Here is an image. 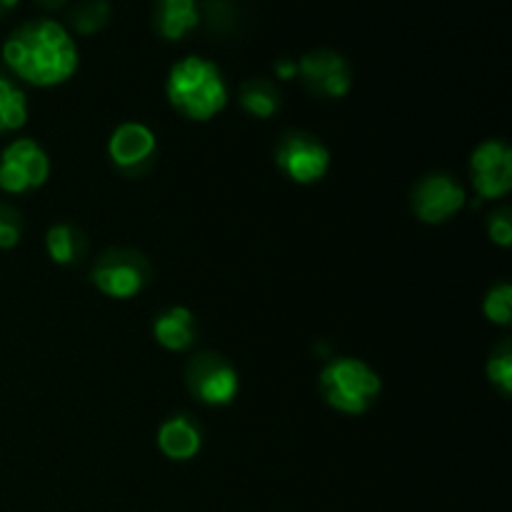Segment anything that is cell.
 I'll use <instances>...</instances> for the list:
<instances>
[{"mask_svg": "<svg viewBox=\"0 0 512 512\" xmlns=\"http://www.w3.org/2000/svg\"><path fill=\"white\" fill-rule=\"evenodd\" d=\"M465 203V190L448 175H430L415 188L413 210L425 223H445Z\"/></svg>", "mask_w": 512, "mask_h": 512, "instance_id": "10", "label": "cell"}, {"mask_svg": "<svg viewBox=\"0 0 512 512\" xmlns=\"http://www.w3.org/2000/svg\"><path fill=\"white\" fill-rule=\"evenodd\" d=\"M43 3H58V0H43Z\"/></svg>", "mask_w": 512, "mask_h": 512, "instance_id": "25", "label": "cell"}, {"mask_svg": "<svg viewBox=\"0 0 512 512\" xmlns=\"http://www.w3.org/2000/svg\"><path fill=\"white\" fill-rule=\"evenodd\" d=\"M188 388L208 405H228L238 393V375L218 355H198L188 368Z\"/></svg>", "mask_w": 512, "mask_h": 512, "instance_id": "8", "label": "cell"}, {"mask_svg": "<svg viewBox=\"0 0 512 512\" xmlns=\"http://www.w3.org/2000/svg\"><path fill=\"white\" fill-rule=\"evenodd\" d=\"M15 5H18V0H0V15H3L5 10L15 8Z\"/></svg>", "mask_w": 512, "mask_h": 512, "instance_id": "24", "label": "cell"}, {"mask_svg": "<svg viewBox=\"0 0 512 512\" xmlns=\"http://www.w3.org/2000/svg\"><path fill=\"white\" fill-rule=\"evenodd\" d=\"M5 63L28 83L48 88L65 83L78 68V45L55 20H30L20 25L3 45Z\"/></svg>", "mask_w": 512, "mask_h": 512, "instance_id": "1", "label": "cell"}, {"mask_svg": "<svg viewBox=\"0 0 512 512\" xmlns=\"http://www.w3.org/2000/svg\"><path fill=\"white\" fill-rule=\"evenodd\" d=\"M158 445L168 458L190 460L200 450V433L193 423L185 418H173L160 428Z\"/></svg>", "mask_w": 512, "mask_h": 512, "instance_id": "13", "label": "cell"}, {"mask_svg": "<svg viewBox=\"0 0 512 512\" xmlns=\"http://www.w3.org/2000/svg\"><path fill=\"white\" fill-rule=\"evenodd\" d=\"M45 245H48V253L55 263L70 265L78 263L80 255H83L85 243L78 235V230H73L70 225H55V228L48 230Z\"/></svg>", "mask_w": 512, "mask_h": 512, "instance_id": "15", "label": "cell"}, {"mask_svg": "<svg viewBox=\"0 0 512 512\" xmlns=\"http://www.w3.org/2000/svg\"><path fill=\"white\" fill-rule=\"evenodd\" d=\"M25 118H28L25 95L10 80L0 78V133L18 130L25 123Z\"/></svg>", "mask_w": 512, "mask_h": 512, "instance_id": "16", "label": "cell"}, {"mask_svg": "<svg viewBox=\"0 0 512 512\" xmlns=\"http://www.w3.org/2000/svg\"><path fill=\"white\" fill-rule=\"evenodd\" d=\"M155 338L168 350H185L195 340L193 315L188 308H170L155 320Z\"/></svg>", "mask_w": 512, "mask_h": 512, "instance_id": "14", "label": "cell"}, {"mask_svg": "<svg viewBox=\"0 0 512 512\" xmlns=\"http://www.w3.org/2000/svg\"><path fill=\"white\" fill-rule=\"evenodd\" d=\"M275 73H278L280 78H293V75L298 73V65H295L293 60H280V63L275 65Z\"/></svg>", "mask_w": 512, "mask_h": 512, "instance_id": "23", "label": "cell"}, {"mask_svg": "<svg viewBox=\"0 0 512 512\" xmlns=\"http://www.w3.org/2000/svg\"><path fill=\"white\" fill-rule=\"evenodd\" d=\"M320 388L323 398L335 410L348 415H360L378 400L380 378L375 370L360 360L343 358L330 363L320 375Z\"/></svg>", "mask_w": 512, "mask_h": 512, "instance_id": "3", "label": "cell"}, {"mask_svg": "<svg viewBox=\"0 0 512 512\" xmlns=\"http://www.w3.org/2000/svg\"><path fill=\"white\" fill-rule=\"evenodd\" d=\"M108 15L110 8L105 0H88V3L78 5V10L73 13V23L80 33H93L108 23Z\"/></svg>", "mask_w": 512, "mask_h": 512, "instance_id": "18", "label": "cell"}, {"mask_svg": "<svg viewBox=\"0 0 512 512\" xmlns=\"http://www.w3.org/2000/svg\"><path fill=\"white\" fill-rule=\"evenodd\" d=\"M298 73L303 83L315 95H323V98H343L350 90V83H353L348 60L325 48L305 55L298 63Z\"/></svg>", "mask_w": 512, "mask_h": 512, "instance_id": "6", "label": "cell"}, {"mask_svg": "<svg viewBox=\"0 0 512 512\" xmlns=\"http://www.w3.org/2000/svg\"><path fill=\"white\" fill-rule=\"evenodd\" d=\"M48 178V158L33 140L23 138L8 145L0 160V188L8 193L38 188Z\"/></svg>", "mask_w": 512, "mask_h": 512, "instance_id": "4", "label": "cell"}, {"mask_svg": "<svg viewBox=\"0 0 512 512\" xmlns=\"http://www.w3.org/2000/svg\"><path fill=\"white\" fill-rule=\"evenodd\" d=\"M473 183L480 198H500L512 188V153L505 143L488 140L470 160Z\"/></svg>", "mask_w": 512, "mask_h": 512, "instance_id": "9", "label": "cell"}, {"mask_svg": "<svg viewBox=\"0 0 512 512\" xmlns=\"http://www.w3.org/2000/svg\"><path fill=\"white\" fill-rule=\"evenodd\" d=\"M278 165L295 183H315L328 173L330 155L325 145H320L310 135L293 133L280 143Z\"/></svg>", "mask_w": 512, "mask_h": 512, "instance_id": "7", "label": "cell"}, {"mask_svg": "<svg viewBox=\"0 0 512 512\" xmlns=\"http://www.w3.org/2000/svg\"><path fill=\"white\" fill-rule=\"evenodd\" d=\"M240 103L248 113L258 115V118H270V115L278 110L280 98L278 90L273 88L265 80H250V83L243 85V93H240Z\"/></svg>", "mask_w": 512, "mask_h": 512, "instance_id": "17", "label": "cell"}, {"mask_svg": "<svg viewBox=\"0 0 512 512\" xmlns=\"http://www.w3.org/2000/svg\"><path fill=\"white\" fill-rule=\"evenodd\" d=\"M168 100L193 120H210L228 103V90L218 65L200 55H188L168 75Z\"/></svg>", "mask_w": 512, "mask_h": 512, "instance_id": "2", "label": "cell"}, {"mask_svg": "<svg viewBox=\"0 0 512 512\" xmlns=\"http://www.w3.org/2000/svg\"><path fill=\"white\" fill-rule=\"evenodd\" d=\"M148 278V265L135 253H108L93 270V283L110 298H133Z\"/></svg>", "mask_w": 512, "mask_h": 512, "instance_id": "5", "label": "cell"}, {"mask_svg": "<svg viewBox=\"0 0 512 512\" xmlns=\"http://www.w3.org/2000/svg\"><path fill=\"white\" fill-rule=\"evenodd\" d=\"M20 240V215L0 203V248H13Z\"/></svg>", "mask_w": 512, "mask_h": 512, "instance_id": "21", "label": "cell"}, {"mask_svg": "<svg viewBox=\"0 0 512 512\" xmlns=\"http://www.w3.org/2000/svg\"><path fill=\"white\" fill-rule=\"evenodd\" d=\"M200 23L198 3L195 0H158L155 3V25L158 33L168 40L183 38L188 30Z\"/></svg>", "mask_w": 512, "mask_h": 512, "instance_id": "12", "label": "cell"}, {"mask_svg": "<svg viewBox=\"0 0 512 512\" xmlns=\"http://www.w3.org/2000/svg\"><path fill=\"white\" fill-rule=\"evenodd\" d=\"M110 158L120 170H138L150 160L155 150V135L140 123H125L110 138Z\"/></svg>", "mask_w": 512, "mask_h": 512, "instance_id": "11", "label": "cell"}, {"mask_svg": "<svg viewBox=\"0 0 512 512\" xmlns=\"http://www.w3.org/2000/svg\"><path fill=\"white\" fill-rule=\"evenodd\" d=\"M490 238L498 245H510L512 243V223L508 213H498L490 220Z\"/></svg>", "mask_w": 512, "mask_h": 512, "instance_id": "22", "label": "cell"}, {"mask_svg": "<svg viewBox=\"0 0 512 512\" xmlns=\"http://www.w3.org/2000/svg\"><path fill=\"white\" fill-rule=\"evenodd\" d=\"M488 378L490 383L498 385L503 395H508L512 390V353L508 345L500 353H495V358L488 363Z\"/></svg>", "mask_w": 512, "mask_h": 512, "instance_id": "20", "label": "cell"}, {"mask_svg": "<svg viewBox=\"0 0 512 512\" xmlns=\"http://www.w3.org/2000/svg\"><path fill=\"white\" fill-rule=\"evenodd\" d=\"M485 315H488L493 323L508 325L512 318V288L510 285H498V288L490 290V295L485 298Z\"/></svg>", "mask_w": 512, "mask_h": 512, "instance_id": "19", "label": "cell"}]
</instances>
